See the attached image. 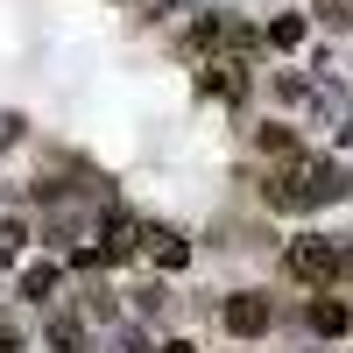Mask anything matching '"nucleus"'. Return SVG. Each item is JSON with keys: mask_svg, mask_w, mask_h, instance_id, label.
Listing matches in <instances>:
<instances>
[{"mask_svg": "<svg viewBox=\"0 0 353 353\" xmlns=\"http://www.w3.org/2000/svg\"><path fill=\"white\" fill-rule=\"evenodd\" d=\"M261 191H269L276 212H311V205H332V198L346 191V176H339V163H325V156H297V149H290V170H276Z\"/></svg>", "mask_w": 353, "mask_h": 353, "instance_id": "1", "label": "nucleus"}, {"mask_svg": "<svg viewBox=\"0 0 353 353\" xmlns=\"http://www.w3.org/2000/svg\"><path fill=\"white\" fill-rule=\"evenodd\" d=\"M269 318H276V304L261 297V290H233V297H226V332L233 339H261Z\"/></svg>", "mask_w": 353, "mask_h": 353, "instance_id": "2", "label": "nucleus"}, {"mask_svg": "<svg viewBox=\"0 0 353 353\" xmlns=\"http://www.w3.org/2000/svg\"><path fill=\"white\" fill-rule=\"evenodd\" d=\"M290 276L332 283V276H339V248H332V241H290Z\"/></svg>", "mask_w": 353, "mask_h": 353, "instance_id": "3", "label": "nucleus"}, {"mask_svg": "<svg viewBox=\"0 0 353 353\" xmlns=\"http://www.w3.org/2000/svg\"><path fill=\"white\" fill-rule=\"evenodd\" d=\"M134 248H141L134 219H128V212H106V226H99V248H92V261H128Z\"/></svg>", "mask_w": 353, "mask_h": 353, "instance_id": "4", "label": "nucleus"}, {"mask_svg": "<svg viewBox=\"0 0 353 353\" xmlns=\"http://www.w3.org/2000/svg\"><path fill=\"white\" fill-rule=\"evenodd\" d=\"M261 43H276V50H297V43H304V14H276Z\"/></svg>", "mask_w": 353, "mask_h": 353, "instance_id": "5", "label": "nucleus"}, {"mask_svg": "<svg viewBox=\"0 0 353 353\" xmlns=\"http://www.w3.org/2000/svg\"><path fill=\"white\" fill-rule=\"evenodd\" d=\"M50 290H57V269H50V261L21 276V297H28V304H50Z\"/></svg>", "mask_w": 353, "mask_h": 353, "instance_id": "6", "label": "nucleus"}, {"mask_svg": "<svg viewBox=\"0 0 353 353\" xmlns=\"http://www.w3.org/2000/svg\"><path fill=\"white\" fill-rule=\"evenodd\" d=\"M205 92H241V64H205Z\"/></svg>", "mask_w": 353, "mask_h": 353, "instance_id": "7", "label": "nucleus"}, {"mask_svg": "<svg viewBox=\"0 0 353 353\" xmlns=\"http://www.w3.org/2000/svg\"><path fill=\"white\" fill-rule=\"evenodd\" d=\"M156 261H163V269H184V261H191V248L176 241V233H156Z\"/></svg>", "mask_w": 353, "mask_h": 353, "instance_id": "8", "label": "nucleus"}, {"mask_svg": "<svg viewBox=\"0 0 353 353\" xmlns=\"http://www.w3.org/2000/svg\"><path fill=\"white\" fill-rule=\"evenodd\" d=\"M311 325H318V332H346V304H325V297H318V304H311Z\"/></svg>", "mask_w": 353, "mask_h": 353, "instance_id": "9", "label": "nucleus"}, {"mask_svg": "<svg viewBox=\"0 0 353 353\" xmlns=\"http://www.w3.org/2000/svg\"><path fill=\"white\" fill-rule=\"evenodd\" d=\"M78 339H85V325H78V318H50V346H64V353H71Z\"/></svg>", "mask_w": 353, "mask_h": 353, "instance_id": "10", "label": "nucleus"}, {"mask_svg": "<svg viewBox=\"0 0 353 353\" xmlns=\"http://www.w3.org/2000/svg\"><path fill=\"white\" fill-rule=\"evenodd\" d=\"M318 14H325L332 28H346V21H353V0H318Z\"/></svg>", "mask_w": 353, "mask_h": 353, "instance_id": "11", "label": "nucleus"}, {"mask_svg": "<svg viewBox=\"0 0 353 353\" xmlns=\"http://www.w3.org/2000/svg\"><path fill=\"white\" fill-rule=\"evenodd\" d=\"M261 149H269V156H290V149H297V141H290L283 128H261Z\"/></svg>", "mask_w": 353, "mask_h": 353, "instance_id": "12", "label": "nucleus"}]
</instances>
